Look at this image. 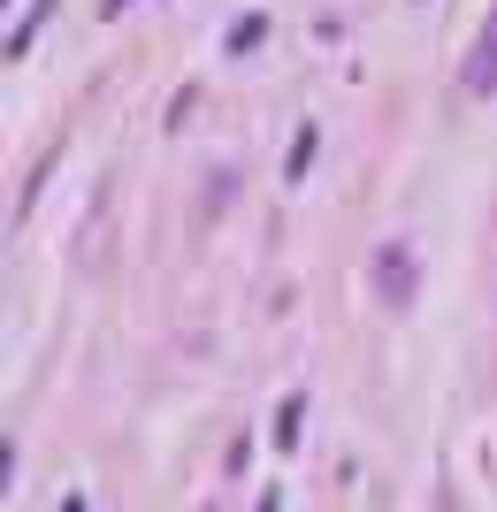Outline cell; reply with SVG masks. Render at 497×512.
<instances>
[{
  "mask_svg": "<svg viewBox=\"0 0 497 512\" xmlns=\"http://www.w3.org/2000/svg\"><path fill=\"white\" fill-rule=\"evenodd\" d=\"M375 283H383V299H390V306H413V253L383 245V253H375Z\"/></svg>",
  "mask_w": 497,
  "mask_h": 512,
  "instance_id": "cell-2",
  "label": "cell"
},
{
  "mask_svg": "<svg viewBox=\"0 0 497 512\" xmlns=\"http://www.w3.org/2000/svg\"><path fill=\"white\" fill-rule=\"evenodd\" d=\"M459 92H475V100H490V92H497V0H490V16H482L475 54L459 62Z\"/></svg>",
  "mask_w": 497,
  "mask_h": 512,
  "instance_id": "cell-1",
  "label": "cell"
}]
</instances>
